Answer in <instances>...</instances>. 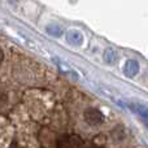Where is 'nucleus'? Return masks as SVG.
<instances>
[{"label":"nucleus","mask_w":148,"mask_h":148,"mask_svg":"<svg viewBox=\"0 0 148 148\" xmlns=\"http://www.w3.org/2000/svg\"><path fill=\"white\" fill-rule=\"evenodd\" d=\"M66 40H68V43L78 47L83 43V35L78 30H69L66 33Z\"/></svg>","instance_id":"4"},{"label":"nucleus","mask_w":148,"mask_h":148,"mask_svg":"<svg viewBox=\"0 0 148 148\" xmlns=\"http://www.w3.org/2000/svg\"><path fill=\"white\" fill-rule=\"evenodd\" d=\"M103 59L105 60V62H107V64H114V62L117 61V59H118L117 52H116L113 48H107L104 51Z\"/></svg>","instance_id":"6"},{"label":"nucleus","mask_w":148,"mask_h":148,"mask_svg":"<svg viewBox=\"0 0 148 148\" xmlns=\"http://www.w3.org/2000/svg\"><path fill=\"white\" fill-rule=\"evenodd\" d=\"M130 108H131V109H133L135 113H138L139 116L148 118V108L143 107V105H139V104H131Z\"/></svg>","instance_id":"7"},{"label":"nucleus","mask_w":148,"mask_h":148,"mask_svg":"<svg viewBox=\"0 0 148 148\" xmlns=\"http://www.w3.org/2000/svg\"><path fill=\"white\" fill-rule=\"evenodd\" d=\"M61 148H84V144L82 142L81 138L75 135H70V136H65L61 142H60Z\"/></svg>","instance_id":"2"},{"label":"nucleus","mask_w":148,"mask_h":148,"mask_svg":"<svg viewBox=\"0 0 148 148\" xmlns=\"http://www.w3.org/2000/svg\"><path fill=\"white\" fill-rule=\"evenodd\" d=\"M3 60H4V53H3L1 48H0V64H1V62H3Z\"/></svg>","instance_id":"10"},{"label":"nucleus","mask_w":148,"mask_h":148,"mask_svg":"<svg viewBox=\"0 0 148 148\" xmlns=\"http://www.w3.org/2000/svg\"><path fill=\"white\" fill-rule=\"evenodd\" d=\"M139 72V64L136 60H127L125 62V66H123V74H125L127 78H133L135 77Z\"/></svg>","instance_id":"3"},{"label":"nucleus","mask_w":148,"mask_h":148,"mask_svg":"<svg viewBox=\"0 0 148 148\" xmlns=\"http://www.w3.org/2000/svg\"><path fill=\"white\" fill-rule=\"evenodd\" d=\"M112 136L116 139V140H121V139H123V136H125V130H123V127H121V126L114 127L113 131H112Z\"/></svg>","instance_id":"9"},{"label":"nucleus","mask_w":148,"mask_h":148,"mask_svg":"<svg viewBox=\"0 0 148 148\" xmlns=\"http://www.w3.org/2000/svg\"><path fill=\"white\" fill-rule=\"evenodd\" d=\"M47 31H48V34H51V35H53V36H60L62 34V29L60 27L59 25L47 26Z\"/></svg>","instance_id":"8"},{"label":"nucleus","mask_w":148,"mask_h":148,"mask_svg":"<svg viewBox=\"0 0 148 148\" xmlns=\"http://www.w3.org/2000/svg\"><path fill=\"white\" fill-rule=\"evenodd\" d=\"M56 64H57V66L60 68V70H61L62 73H65V75L69 77V79H73V81H78L79 79V75L74 72L70 66H66V65L61 64V62H59V61H56Z\"/></svg>","instance_id":"5"},{"label":"nucleus","mask_w":148,"mask_h":148,"mask_svg":"<svg viewBox=\"0 0 148 148\" xmlns=\"http://www.w3.org/2000/svg\"><path fill=\"white\" fill-rule=\"evenodd\" d=\"M83 117H84V121L91 126H96V125H100V123L104 122V116H103V113L100 112L99 109H96V108H87V109L84 110Z\"/></svg>","instance_id":"1"}]
</instances>
